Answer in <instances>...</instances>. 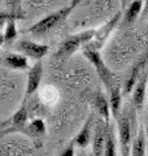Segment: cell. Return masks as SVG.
Returning a JSON list of instances; mask_svg holds the SVG:
<instances>
[{
  "mask_svg": "<svg viewBox=\"0 0 148 156\" xmlns=\"http://www.w3.org/2000/svg\"><path fill=\"white\" fill-rule=\"evenodd\" d=\"M91 104L95 112L105 121L107 124H109L111 121V105L109 100L105 98V95L101 91H96L91 95Z\"/></svg>",
  "mask_w": 148,
  "mask_h": 156,
  "instance_id": "obj_13",
  "label": "cell"
},
{
  "mask_svg": "<svg viewBox=\"0 0 148 156\" xmlns=\"http://www.w3.org/2000/svg\"><path fill=\"white\" fill-rule=\"evenodd\" d=\"M93 122H95V120H93V113H91L88 116V119L86 120V122L83 125V128L81 129V131L73 138L74 144L78 146V147H81V148H86L87 146L90 144L91 133H92V129H93Z\"/></svg>",
  "mask_w": 148,
  "mask_h": 156,
  "instance_id": "obj_15",
  "label": "cell"
},
{
  "mask_svg": "<svg viewBox=\"0 0 148 156\" xmlns=\"http://www.w3.org/2000/svg\"><path fill=\"white\" fill-rule=\"evenodd\" d=\"M117 126H118V142H120L121 152L122 155H130L131 151V119L127 115V112L125 111L122 113V111L120 112V115L117 117Z\"/></svg>",
  "mask_w": 148,
  "mask_h": 156,
  "instance_id": "obj_5",
  "label": "cell"
},
{
  "mask_svg": "<svg viewBox=\"0 0 148 156\" xmlns=\"http://www.w3.org/2000/svg\"><path fill=\"white\" fill-rule=\"evenodd\" d=\"M142 13H143V16H147L148 14V0H144V5H143Z\"/></svg>",
  "mask_w": 148,
  "mask_h": 156,
  "instance_id": "obj_24",
  "label": "cell"
},
{
  "mask_svg": "<svg viewBox=\"0 0 148 156\" xmlns=\"http://www.w3.org/2000/svg\"><path fill=\"white\" fill-rule=\"evenodd\" d=\"M4 44V34L0 33V47H2Z\"/></svg>",
  "mask_w": 148,
  "mask_h": 156,
  "instance_id": "obj_28",
  "label": "cell"
},
{
  "mask_svg": "<svg viewBox=\"0 0 148 156\" xmlns=\"http://www.w3.org/2000/svg\"><path fill=\"white\" fill-rule=\"evenodd\" d=\"M116 152V139L115 135L111 131V126L108 124L107 126V133H105V143H104V152L103 155L105 156H115Z\"/></svg>",
  "mask_w": 148,
  "mask_h": 156,
  "instance_id": "obj_20",
  "label": "cell"
},
{
  "mask_svg": "<svg viewBox=\"0 0 148 156\" xmlns=\"http://www.w3.org/2000/svg\"><path fill=\"white\" fill-rule=\"evenodd\" d=\"M146 135H147V151H148V112H147V125H146Z\"/></svg>",
  "mask_w": 148,
  "mask_h": 156,
  "instance_id": "obj_27",
  "label": "cell"
},
{
  "mask_svg": "<svg viewBox=\"0 0 148 156\" xmlns=\"http://www.w3.org/2000/svg\"><path fill=\"white\" fill-rule=\"evenodd\" d=\"M120 18H121V12H117L104 26H101L100 29H97V30L95 31V35H93V38L86 44V47L93 48V50H100V48L103 47V44L105 43L107 38L109 37L111 31L117 26Z\"/></svg>",
  "mask_w": 148,
  "mask_h": 156,
  "instance_id": "obj_9",
  "label": "cell"
},
{
  "mask_svg": "<svg viewBox=\"0 0 148 156\" xmlns=\"http://www.w3.org/2000/svg\"><path fill=\"white\" fill-rule=\"evenodd\" d=\"M27 121H29L27 101H22V104L16 111V113L12 115L8 120L0 122V136L13 133H21Z\"/></svg>",
  "mask_w": 148,
  "mask_h": 156,
  "instance_id": "obj_4",
  "label": "cell"
},
{
  "mask_svg": "<svg viewBox=\"0 0 148 156\" xmlns=\"http://www.w3.org/2000/svg\"><path fill=\"white\" fill-rule=\"evenodd\" d=\"M17 20L16 18H9L5 22V31H4V44L7 47H11L14 44L16 39L18 37V31H17V26H16Z\"/></svg>",
  "mask_w": 148,
  "mask_h": 156,
  "instance_id": "obj_19",
  "label": "cell"
},
{
  "mask_svg": "<svg viewBox=\"0 0 148 156\" xmlns=\"http://www.w3.org/2000/svg\"><path fill=\"white\" fill-rule=\"evenodd\" d=\"M83 55L86 56V58L91 62L95 68V70L97 73L99 78L101 80V82L104 83V86L108 90L116 83V78L113 76V73L111 69L105 65L104 60L101 58V55L99 50H93V48H88V47H83Z\"/></svg>",
  "mask_w": 148,
  "mask_h": 156,
  "instance_id": "obj_3",
  "label": "cell"
},
{
  "mask_svg": "<svg viewBox=\"0 0 148 156\" xmlns=\"http://www.w3.org/2000/svg\"><path fill=\"white\" fill-rule=\"evenodd\" d=\"M147 135H146V129L140 128L139 133H138L136 138L132 143V147L130 151V155L132 156H144L147 152Z\"/></svg>",
  "mask_w": 148,
  "mask_h": 156,
  "instance_id": "obj_18",
  "label": "cell"
},
{
  "mask_svg": "<svg viewBox=\"0 0 148 156\" xmlns=\"http://www.w3.org/2000/svg\"><path fill=\"white\" fill-rule=\"evenodd\" d=\"M82 2V0H72V3H70V7L72 8H76L77 5H78V4H79Z\"/></svg>",
  "mask_w": 148,
  "mask_h": 156,
  "instance_id": "obj_26",
  "label": "cell"
},
{
  "mask_svg": "<svg viewBox=\"0 0 148 156\" xmlns=\"http://www.w3.org/2000/svg\"><path fill=\"white\" fill-rule=\"evenodd\" d=\"M109 105H111V112L113 119H117L121 112V103H122V89L121 85L116 82L109 90Z\"/></svg>",
  "mask_w": 148,
  "mask_h": 156,
  "instance_id": "obj_16",
  "label": "cell"
},
{
  "mask_svg": "<svg viewBox=\"0 0 148 156\" xmlns=\"http://www.w3.org/2000/svg\"><path fill=\"white\" fill-rule=\"evenodd\" d=\"M143 9V0H132V2L125 8V14H123V25L130 26L132 25Z\"/></svg>",
  "mask_w": 148,
  "mask_h": 156,
  "instance_id": "obj_17",
  "label": "cell"
},
{
  "mask_svg": "<svg viewBox=\"0 0 148 156\" xmlns=\"http://www.w3.org/2000/svg\"><path fill=\"white\" fill-rule=\"evenodd\" d=\"M147 61H148V52H147V55H144L142 58H139V60H138L135 64L130 68V70L127 72V74L125 77V81H123V87H122L123 94L125 95L130 94V92L132 91V89H134V86L136 83V81L139 80L143 69L146 68Z\"/></svg>",
  "mask_w": 148,
  "mask_h": 156,
  "instance_id": "obj_10",
  "label": "cell"
},
{
  "mask_svg": "<svg viewBox=\"0 0 148 156\" xmlns=\"http://www.w3.org/2000/svg\"><path fill=\"white\" fill-rule=\"evenodd\" d=\"M9 18H16V20H22L23 17L21 16H18V14H14V13H11V12H3V11H0V29H2L4 25H5V22L8 21Z\"/></svg>",
  "mask_w": 148,
  "mask_h": 156,
  "instance_id": "obj_22",
  "label": "cell"
},
{
  "mask_svg": "<svg viewBox=\"0 0 148 156\" xmlns=\"http://www.w3.org/2000/svg\"><path fill=\"white\" fill-rule=\"evenodd\" d=\"M132 2V0H121V5H122V8L125 9L127 5H129V4Z\"/></svg>",
  "mask_w": 148,
  "mask_h": 156,
  "instance_id": "obj_25",
  "label": "cell"
},
{
  "mask_svg": "<svg viewBox=\"0 0 148 156\" xmlns=\"http://www.w3.org/2000/svg\"><path fill=\"white\" fill-rule=\"evenodd\" d=\"M21 2L22 0H7V11L25 18V13L21 9Z\"/></svg>",
  "mask_w": 148,
  "mask_h": 156,
  "instance_id": "obj_21",
  "label": "cell"
},
{
  "mask_svg": "<svg viewBox=\"0 0 148 156\" xmlns=\"http://www.w3.org/2000/svg\"><path fill=\"white\" fill-rule=\"evenodd\" d=\"M147 85H148V66H146L144 69H143L139 80L136 81V83L134 86V91H132L131 103L136 109H140L143 107V104H144Z\"/></svg>",
  "mask_w": 148,
  "mask_h": 156,
  "instance_id": "obj_12",
  "label": "cell"
},
{
  "mask_svg": "<svg viewBox=\"0 0 148 156\" xmlns=\"http://www.w3.org/2000/svg\"><path fill=\"white\" fill-rule=\"evenodd\" d=\"M0 64L9 68L13 70H25L29 69V62L27 57L23 56L22 53H13V52H7L0 57Z\"/></svg>",
  "mask_w": 148,
  "mask_h": 156,
  "instance_id": "obj_14",
  "label": "cell"
},
{
  "mask_svg": "<svg viewBox=\"0 0 148 156\" xmlns=\"http://www.w3.org/2000/svg\"><path fill=\"white\" fill-rule=\"evenodd\" d=\"M21 133L30 138L35 148H42L44 138H46V124L42 119H34L31 121H27Z\"/></svg>",
  "mask_w": 148,
  "mask_h": 156,
  "instance_id": "obj_7",
  "label": "cell"
},
{
  "mask_svg": "<svg viewBox=\"0 0 148 156\" xmlns=\"http://www.w3.org/2000/svg\"><path fill=\"white\" fill-rule=\"evenodd\" d=\"M96 29H90L82 33H77L73 35H69L62 41V43L58 47L57 52L55 53V57L58 60H66L74 52H77L82 46H86L95 35Z\"/></svg>",
  "mask_w": 148,
  "mask_h": 156,
  "instance_id": "obj_1",
  "label": "cell"
},
{
  "mask_svg": "<svg viewBox=\"0 0 148 156\" xmlns=\"http://www.w3.org/2000/svg\"><path fill=\"white\" fill-rule=\"evenodd\" d=\"M42 77H43V62L42 60H37L35 64L29 68L26 89H25V95L22 101H27L38 91L42 82Z\"/></svg>",
  "mask_w": 148,
  "mask_h": 156,
  "instance_id": "obj_8",
  "label": "cell"
},
{
  "mask_svg": "<svg viewBox=\"0 0 148 156\" xmlns=\"http://www.w3.org/2000/svg\"><path fill=\"white\" fill-rule=\"evenodd\" d=\"M16 51L22 53L23 56L27 58H33V60H42L48 53L49 47L47 44H41V43L29 41V39H19L16 42Z\"/></svg>",
  "mask_w": 148,
  "mask_h": 156,
  "instance_id": "obj_6",
  "label": "cell"
},
{
  "mask_svg": "<svg viewBox=\"0 0 148 156\" xmlns=\"http://www.w3.org/2000/svg\"><path fill=\"white\" fill-rule=\"evenodd\" d=\"M108 124L100 117L96 122H93V134H92V154L95 156H100L104 152L105 143V133Z\"/></svg>",
  "mask_w": 148,
  "mask_h": 156,
  "instance_id": "obj_11",
  "label": "cell"
},
{
  "mask_svg": "<svg viewBox=\"0 0 148 156\" xmlns=\"http://www.w3.org/2000/svg\"><path fill=\"white\" fill-rule=\"evenodd\" d=\"M74 147H76V144H74V142L72 140L70 144H69L68 147L64 150L60 155H61V156H73V155H74Z\"/></svg>",
  "mask_w": 148,
  "mask_h": 156,
  "instance_id": "obj_23",
  "label": "cell"
},
{
  "mask_svg": "<svg viewBox=\"0 0 148 156\" xmlns=\"http://www.w3.org/2000/svg\"><path fill=\"white\" fill-rule=\"evenodd\" d=\"M74 8H72L70 5L69 7H64L61 9H58L56 12L49 13L48 16H46L44 18L39 20L37 23H34L33 26H30L27 29V33L33 34L35 37H43L46 35L47 33H49L51 30H53L58 23H61L64 20H66L68 16L72 13Z\"/></svg>",
  "mask_w": 148,
  "mask_h": 156,
  "instance_id": "obj_2",
  "label": "cell"
}]
</instances>
